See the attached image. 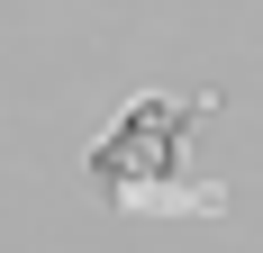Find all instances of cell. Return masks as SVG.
Segmentation results:
<instances>
[{"label": "cell", "instance_id": "1", "mask_svg": "<svg viewBox=\"0 0 263 253\" xmlns=\"http://www.w3.org/2000/svg\"><path fill=\"white\" fill-rule=\"evenodd\" d=\"M209 91H145L109 118V136L91 145V181H100L109 208H127V217H218L227 190H218L200 163H191V126L209 118Z\"/></svg>", "mask_w": 263, "mask_h": 253}]
</instances>
